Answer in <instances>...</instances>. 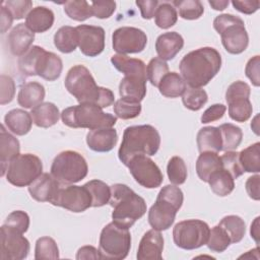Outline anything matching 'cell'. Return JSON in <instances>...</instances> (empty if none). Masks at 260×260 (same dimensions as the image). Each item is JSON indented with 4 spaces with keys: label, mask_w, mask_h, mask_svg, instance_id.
<instances>
[{
    "label": "cell",
    "mask_w": 260,
    "mask_h": 260,
    "mask_svg": "<svg viewBox=\"0 0 260 260\" xmlns=\"http://www.w3.org/2000/svg\"><path fill=\"white\" fill-rule=\"evenodd\" d=\"M43 164L32 153H22L13 157L7 166L6 179L16 187L29 186L43 173Z\"/></svg>",
    "instance_id": "8fae6325"
},
{
    "label": "cell",
    "mask_w": 260,
    "mask_h": 260,
    "mask_svg": "<svg viewBox=\"0 0 260 260\" xmlns=\"http://www.w3.org/2000/svg\"><path fill=\"white\" fill-rule=\"evenodd\" d=\"M111 62L113 66L125 76H134L147 80L146 65L142 60L116 54L111 57Z\"/></svg>",
    "instance_id": "cb8c5ba5"
},
{
    "label": "cell",
    "mask_w": 260,
    "mask_h": 260,
    "mask_svg": "<svg viewBox=\"0 0 260 260\" xmlns=\"http://www.w3.org/2000/svg\"><path fill=\"white\" fill-rule=\"evenodd\" d=\"M183 201L184 195L179 187L175 185L162 187L148 211V222L151 228L159 232L171 228Z\"/></svg>",
    "instance_id": "8992f818"
},
{
    "label": "cell",
    "mask_w": 260,
    "mask_h": 260,
    "mask_svg": "<svg viewBox=\"0 0 260 260\" xmlns=\"http://www.w3.org/2000/svg\"><path fill=\"white\" fill-rule=\"evenodd\" d=\"M134 180L147 189L157 188L164 181V176L158 166L147 155H137L127 165Z\"/></svg>",
    "instance_id": "4fadbf2b"
},
{
    "label": "cell",
    "mask_w": 260,
    "mask_h": 260,
    "mask_svg": "<svg viewBox=\"0 0 260 260\" xmlns=\"http://www.w3.org/2000/svg\"><path fill=\"white\" fill-rule=\"evenodd\" d=\"M118 141L117 131L112 128L90 130L86 135L87 146L96 152H108L112 150Z\"/></svg>",
    "instance_id": "44dd1931"
},
{
    "label": "cell",
    "mask_w": 260,
    "mask_h": 260,
    "mask_svg": "<svg viewBox=\"0 0 260 260\" xmlns=\"http://www.w3.org/2000/svg\"><path fill=\"white\" fill-rule=\"evenodd\" d=\"M109 204L113 208V221L126 229H130L145 214L147 209L146 202L141 196L127 185L120 183L111 186Z\"/></svg>",
    "instance_id": "3957f363"
},
{
    "label": "cell",
    "mask_w": 260,
    "mask_h": 260,
    "mask_svg": "<svg viewBox=\"0 0 260 260\" xmlns=\"http://www.w3.org/2000/svg\"><path fill=\"white\" fill-rule=\"evenodd\" d=\"M35 40V32H32L25 23L16 24L8 35L7 41L10 52L14 56H22L25 54Z\"/></svg>",
    "instance_id": "ffe728a7"
},
{
    "label": "cell",
    "mask_w": 260,
    "mask_h": 260,
    "mask_svg": "<svg viewBox=\"0 0 260 260\" xmlns=\"http://www.w3.org/2000/svg\"><path fill=\"white\" fill-rule=\"evenodd\" d=\"M229 104V116L236 122H246L252 115L253 107L249 99H237Z\"/></svg>",
    "instance_id": "ee69618b"
},
{
    "label": "cell",
    "mask_w": 260,
    "mask_h": 260,
    "mask_svg": "<svg viewBox=\"0 0 260 260\" xmlns=\"http://www.w3.org/2000/svg\"><path fill=\"white\" fill-rule=\"evenodd\" d=\"M177 20L178 13L172 3L164 2L158 4L154 14V21L158 27L164 29L170 28L171 26L176 24Z\"/></svg>",
    "instance_id": "60d3db41"
},
{
    "label": "cell",
    "mask_w": 260,
    "mask_h": 260,
    "mask_svg": "<svg viewBox=\"0 0 260 260\" xmlns=\"http://www.w3.org/2000/svg\"><path fill=\"white\" fill-rule=\"evenodd\" d=\"M209 225L200 219H186L178 222L173 229V240L177 247L194 250L206 245L209 237Z\"/></svg>",
    "instance_id": "7c38bea8"
},
{
    "label": "cell",
    "mask_w": 260,
    "mask_h": 260,
    "mask_svg": "<svg viewBox=\"0 0 260 260\" xmlns=\"http://www.w3.org/2000/svg\"><path fill=\"white\" fill-rule=\"evenodd\" d=\"M160 145V135L151 125L129 126L124 130L119 147V159L127 166L137 155H154Z\"/></svg>",
    "instance_id": "277c9868"
},
{
    "label": "cell",
    "mask_w": 260,
    "mask_h": 260,
    "mask_svg": "<svg viewBox=\"0 0 260 260\" xmlns=\"http://www.w3.org/2000/svg\"><path fill=\"white\" fill-rule=\"evenodd\" d=\"M218 129L220 131L222 141L221 150H234L241 144L243 138V131L240 127L232 123H224L221 124Z\"/></svg>",
    "instance_id": "74e56055"
},
{
    "label": "cell",
    "mask_w": 260,
    "mask_h": 260,
    "mask_svg": "<svg viewBox=\"0 0 260 260\" xmlns=\"http://www.w3.org/2000/svg\"><path fill=\"white\" fill-rule=\"evenodd\" d=\"M119 93L121 99L140 103L146 94V79L125 76L120 81Z\"/></svg>",
    "instance_id": "484cf974"
},
{
    "label": "cell",
    "mask_w": 260,
    "mask_h": 260,
    "mask_svg": "<svg viewBox=\"0 0 260 260\" xmlns=\"http://www.w3.org/2000/svg\"><path fill=\"white\" fill-rule=\"evenodd\" d=\"M0 259L21 260L27 257L29 242L22 233L3 223L0 229Z\"/></svg>",
    "instance_id": "5bb4252c"
},
{
    "label": "cell",
    "mask_w": 260,
    "mask_h": 260,
    "mask_svg": "<svg viewBox=\"0 0 260 260\" xmlns=\"http://www.w3.org/2000/svg\"><path fill=\"white\" fill-rule=\"evenodd\" d=\"M169 72V66L166 61L155 57L152 58L146 66V76L150 83L154 86H158L162 77Z\"/></svg>",
    "instance_id": "c3c4849f"
},
{
    "label": "cell",
    "mask_w": 260,
    "mask_h": 260,
    "mask_svg": "<svg viewBox=\"0 0 260 260\" xmlns=\"http://www.w3.org/2000/svg\"><path fill=\"white\" fill-rule=\"evenodd\" d=\"M130 248L131 235L129 229L122 228L114 221L104 226L100 236L101 259H124L127 257Z\"/></svg>",
    "instance_id": "30bf717a"
},
{
    "label": "cell",
    "mask_w": 260,
    "mask_h": 260,
    "mask_svg": "<svg viewBox=\"0 0 260 260\" xmlns=\"http://www.w3.org/2000/svg\"><path fill=\"white\" fill-rule=\"evenodd\" d=\"M54 12L46 6H37L32 8L25 17V25L32 32H45L49 30L54 23Z\"/></svg>",
    "instance_id": "603a6c76"
},
{
    "label": "cell",
    "mask_w": 260,
    "mask_h": 260,
    "mask_svg": "<svg viewBox=\"0 0 260 260\" xmlns=\"http://www.w3.org/2000/svg\"><path fill=\"white\" fill-rule=\"evenodd\" d=\"M164 237L154 229L147 231L140 240L137 259L138 260H160L162 258Z\"/></svg>",
    "instance_id": "ac0fdd59"
},
{
    "label": "cell",
    "mask_w": 260,
    "mask_h": 260,
    "mask_svg": "<svg viewBox=\"0 0 260 260\" xmlns=\"http://www.w3.org/2000/svg\"><path fill=\"white\" fill-rule=\"evenodd\" d=\"M76 259L77 260H82V259H94V260H96V259H101L100 250H98L93 246H83L77 251Z\"/></svg>",
    "instance_id": "6125c7cd"
},
{
    "label": "cell",
    "mask_w": 260,
    "mask_h": 260,
    "mask_svg": "<svg viewBox=\"0 0 260 260\" xmlns=\"http://www.w3.org/2000/svg\"><path fill=\"white\" fill-rule=\"evenodd\" d=\"M225 111H226V107L222 104L211 105L201 115V118H200L201 123L202 124H207V123L219 120V119L222 118Z\"/></svg>",
    "instance_id": "9f6ffc18"
},
{
    "label": "cell",
    "mask_w": 260,
    "mask_h": 260,
    "mask_svg": "<svg viewBox=\"0 0 260 260\" xmlns=\"http://www.w3.org/2000/svg\"><path fill=\"white\" fill-rule=\"evenodd\" d=\"M231 239L225 231L218 224L213 226L209 232V237L207 240V247L212 252L221 253L228 249L231 245Z\"/></svg>",
    "instance_id": "bcb514c9"
},
{
    "label": "cell",
    "mask_w": 260,
    "mask_h": 260,
    "mask_svg": "<svg viewBox=\"0 0 260 260\" xmlns=\"http://www.w3.org/2000/svg\"><path fill=\"white\" fill-rule=\"evenodd\" d=\"M146 44V34L142 29L133 26L119 27L112 36L113 49L121 55L140 53L145 49Z\"/></svg>",
    "instance_id": "9a60e30c"
},
{
    "label": "cell",
    "mask_w": 260,
    "mask_h": 260,
    "mask_svg": "<svg viewBox=\"0 0 260 260\" xmlns=\"http://www.w3.org/2000/svg\"><path fill=\"white\" fill-rule=\"evenodd\" d=\"M20 145L17 138L6 131L5 126L1 125L0 130V159H1V176L5 175L8 162L19 154Z\"/></svg>",
    "instance_id": "4316f807"
},
{
    "label": "cell",
    "mask_w": 260,
    "mask_h": 260,
    "mask_svg": "<svg viewBox=\"0 0 260 260\" xmlns=\"http://www.w3.org/2000/svg\"><path fill=\"white\" fill-rule=\"evenodd\" d=\"M259 184H260V176L254 175L252 177H249L246 181L245 187L247 194L249 197L253 200H259L260 194H259Z\"/></svg>",
    "instance_id": "94428289"
},
{
    "label": "cell",
    "mask_w": 260,
    "mask_h": 260,
    "mask_svg": "<svg viewBox=\"0 0 260 260\" xmlns=\"http://www.w3.org/2000/svg\"><path fill=\"white\" fill-rule=\"evenodd\" d=\"M196 141L200 152H218L222 148L221 135L218 127L207 126L201 128L197 133Z\"/></svg>",
    "instance_id": "f546056e"
},
{
    "label": "cell",
    "mask_w": 260,
    "mask_h": 260,
    "mask_svg": "<svg viewBox=\"0 0 260 260\" xmlns=\"http://www.w3.org/2000/svg\"><path fill=\"white\" fill-rule=\"evenodd\" d=\"M59 249L54 239L51 237H41L36 242L35 259H58Z\"/></svg>",
    "instance_id": "7bdbcfd3"
},
{
    "label": "cell",
    "mask_w": 260,
    "mask_h": 260,
    "mask_svg": "<svg viewBox=\"0 0 260 260\" xmlns=\"http://www.w3.org/2000/svg\"><path fill=\"white\" fill-rule=\"evenodd\" d=\"M0 104H9L15 94V82L12 77L2 74L0 76Z\"/></svg>",
    "instance_id": "db71d44e"
},
{
    "label": "cell",
    "mask_w": 260,
    "mask_h": 260,
    "mask_svg": "<svg viewBox=\"0 0 260 260\" xmlns=\"http://www.w3.org/2000/svg\"><path fill=\"white\" fill-rule=\"evenodd\" d=\"M12 14L14 19L26 17L31 10L32 2L29 0H6L2 3Z\"/></svg>",
    "instance_id": "f907efd6"
},
{
    "label": "cell",
    "mask_w": 260,
    "mask_h": 260,
    "mask_svg": "<svg viewBox=\"0 0 260 260\" xmlns=\"http://www.w3.org/2000/svg\"><path fill=\"white\" fill-rule=\"evenodd\" d=\"M239 160L244 172L259 173L260 172V143L256 142L249 145L239 152Z\"/></svg>",
    "instance_id": "e575fe53"
},
{
    "label": "cell",
    "mask_w": 260,
    "mask_h": 260,
    "mask_svg": "<svg viewBox=\"0 0 260 260\" xmlns=\"http://www.w3.org/2000/svg\"><path fill=\"white\" fill-rule=\"evenodd\" d=\"M30 116L32 122L41 128H49L55 125L59 118L60 113L57 106L53 103H42L31 109Z\"/></svg>",
    "instance_id": "f1b7e54d"
},
{
    "label": "cell",
    "mask_w": 260,
    "mask_h": 260,
    "mask_svg": "<svg viewBox=\"0 0 260 260\" xmlns=\"http://www.w3.org/2000/svg\"><path fill=\"white\" fill-rule=\"evenodd\" d=\"M221 56L211 47H203L186 54L179 69L182 78L190 87H202L206 85L220 70Z\"/></svg>",
    "instance_id": "6da1fadb"
},
{
    "label": "cell",
    "mask_w": 260,
    "mask_h": 260,
    "mask_svg": "<svg viewBox=\"0 0 260 260\" xmlns=\"http://www.w3.org/2000/svg\"><path fill=\"white\" fill-rule=\"evenodd\" d=\"M172 4L178 9L179 15L183 19L195 20L201 17L204 12V7L199 0H176Z\"/></svg>",
    "instance_id": "ab89813d"
},
{
    "label": "cell",
    "mask_w": 260,
    "mask_h": 260,
    "mask_svg": "<svg viewBox=\"0 0 260 260\" xmlns=\"http://www.w3.org/2000/svg\"><path fill=\"white\" fill-rule=\"evenodd\" d=\"M80 52L87 57H95L105 49V29L102 26L80 24L75 27Z\"/></svg>",
    "instance_id": "e0dca14e"
},
{
    "label": "cell",
    "mask_w": 260,
    "mask_h": 260,
    "mask_svg": "<svg viewBox=\"0 0 260 260\" xmlns=\"http://www.w3.org/2000/svg\"><path fill=\"white\" fill-rule=\"evenodd\" d=\"M87 172L88 166L85 158L74 150L60 152L51 166L52 176L62 185H71L83 180Z\"/></svg>",
    "instance_id": "9c48e42d"
},
{
    "label": "cell",
    "mask_w": 260,
    "mask_h": 260,
    "mask_svg": "<svg viewBox=\"0 0 260 260\" xmlns=\"http://www.w3.org/2000/svg\"><path fill=\"white\" fill-rule=\"evenodd\" d=\"M234 180L232 175L221 168L210 176L207 183H209L210 189L215 195L224 197L233 192L235 188Z\"/></svg>",
    "instance_id": "836d02e7"
},
{
    "label": "cell",
    "mask_w": 260,
    "mask_h": 260,
    "mask_svg": "<svg viewBox=\"0 0 260 260\" xmlns=\"http://www.w3.org/2000/svg\"><path fill=\"white\" fill-rule=\"evenodd\" d=\"M184 39L177 31H168L157 37L155 42V51L158 58L164 61L172 60L182 50Z\"/></svg>",
    "instance_id": "7402d4cb"
},
{
    "label": "cell",
    "mask_w": 260,
    "mask_h": 260,
    "mask_svg": "<svg viewBox=\"0 0 260 260\" xmlns=\"http://www.w3.org/2000/svg\"><path fill=\"white\" fill-rule=\"evenodd\" d=\"M207 100V92L201 87H186L182 94L183 105L191 111H199L206 104Z\"/></svg>",
    "instance_id": "b9f144b4"
},
{
    "label": "cell",
    "mask_w": 260,
    "mask_h": 260,
    "mask_svg": "<svg viewBox=\"0 0 260 260\" xmlns=\"http://www.w3.org/2000/svg\"><path fill=\"white\" fill-rule=\"evenodd\" d=\"M64 11L67 16L76 21H84L92 16L90 2L84 0H73L64 3Z\"/></svg>",
    "instance_id": "f35d334b"
},
{
    "label": "cell",
    "mask_w": 260,
    "mask_h": 260,
    "mask_svg": "<svg viewBox=\"0 0 260 260\" xmlns=\"http://www.w3.org/2000/svg\"><path fill=\"white\" fill-rule=\"evenodd\" d=\"M141 112L140 103L131 102L125 99H120L114 104L115 115L123 120H129L139 116Z\"/></svg>",
    "instance_id": "7dc6e473"
},
{
    "label": "cell",
    "mask_w": 260,
    "mask_h": 260,
    "mask_svg": "<svg viewBox=\"0 0 260 260\" xmlns=\"http://www.w3.org/2000/svg\"><path fill=\"white\" fill-rule=\"evenodd\" d=\"M18 68L26 76L38 75L48 81H54L60 77L63 63L55 53L48 52L40 46H31L19 57Z\"/></svg>",
    "instance_id": "5b68a950"
},
{
    "label": "cell",
    "mask_w": 260,
    "mask_h": 260,
    "mask_svg": "<svg viewBox=\"0 0 260 260\" xmlns=\"http://www.w3.org/2000/svg\"><path fill=\"white\" fill-rule=\"evenodd\" d=\"M167 174L169 180L174 185H182L185 183L188 172L184 159L180 156H173L168 162Z\"/></svg>",
    "instance_id": "f6af8a7d"
},
{
    "label": "cell",
    "mask_w": 260,
    "mask_h": 260,
    "mask_svg": "<svg viewBox=\"0 0 260 260\" xmlns=\"http://www.w3.org/2000/svg\"><path fill=\"white\" fill-rule=\"evenodd\" d=\"M45 87L37 81L23 83L17 94V103L25 109H32L43 103L45 99Z\"/></svg>",
    "instance_id": "d4e9b609"
},
{
    "label": "cell",
    "mask_w": 260,
    "mask_h": 260,
    "mask_svg": "<svg viewBox=\"0 0 260 260\" xmlns=\"http://www.w3.org/2000/svg\"><path fill=\"white\" fill-rule=\"evenodd\" d=\"M259 66H260V58L258 55L252 57L246 64L245 73L246 76L251 80L253 85L259 86L260 79H259Z\"/></svg>",
    "instance_id": "6f0895ef"
},
{
    "label": "cell",
    "mask_w": 260,
    "mask_h": 260,
    "mask_svg": "<svg viewBox=\"0 0 260 260\" xmlns=\"http://www.w3.org/2000/svg\"><path fill=\"white\" fill-rule=\"evenodd\" d=\"M60 185L52 174L43 173L28 186V192L31 198L39 202H50L60 189Z\"/></svg>",
    "instance_id": "d6986e66"
},
{
    "label": "cell",
    "mask_w": 260,
    "mask_h": 260,
    "mask_svg": "<svg viewBox=\"0 0 260 260\" xmlns=\"http://www.w3.org/2000/svg\"><path fill=\"white\" fill-rule=\"evenodd\" d=\"M65 87L79 104H92L107 108L114 104V92L95 83L90 71L83 65H75L69 69L65 77Z\"/></svg>",
    "instance_id": "7a4b0ae2"
},
{
    "label": "cell",
    "mask_w": 260,
    "mask_h": 260,
    "mask_svg": "<svg viewBox=\"0 0 260 260\" xmlns=\"http://www.w3.org/2000/svg\"><path fill=\"white\" fill-rule=\"evenodd\" d=\"M251 237L255 240V242L259 243V217H256L253 223L251 224Z\"/></svg>",
    "instance_id": "03108f58"
},
{
    "label": "cell",
    "mask_w": 260,
    "mask_h": 260,
    "mask_svg": "<svg viewBox=\"0 0 260 260\" xmlns=\"http://www.w3.org/2000/svg\"><path fill=\"white\" fill-rule=\"evenodd\" d=\"M209 5L214 9V10H219L222 11L223 9L226 8V6L229 5V1L228 0H209L208 1Z\"/></svg>",
    "instance_id": "e7e4bbea"
},
{
    "label": "cell",
    "mask_w": 260,
    "mask_h": 260,
    "mask_svg": "<svg viewBox=\"0 0 260 260\" xmlns=\"http://www.w3.org/2000/svg\"><path fill=\"white\" fill-rule=\"evenodd\" d=\"M214 29L220 35L221 43L226 52L238 55L249 45V36L244 20L234 14H220L213 20Z\"/></svg>",
    "instance_id": "ba28073f"
},
{
    "label": "cell",
    "mask_w": 260,
    "mask_h": 260,
    "mask_svg": "<svg viewBox=\"0 0 260 260\" xmlns=\"http://www.w3.org/2000/svg\"><path fill=\"white\" fill-rule=\"evenodd\" d=\"M251 88L248 83L242 80H237L230 84L225 91V101L230 103L237 99H249Z\"/></svg>",
    "instance_id": "f5cc1de1"
},
{
    "label": "cell",
    "mask_w": 260,
    "mask_h": 260,
    "mask_svg": "<svg viewBox=\"0 0 260 260\" xmlns=\"http://www.w3.org/2000/svg\"><path fill=\"white\" fill-rule=\"evenodd\" d=\"M220 158L222 162V169L228 171L234 179H237L244 174V170L242 169L239 160V152L229 150L224 152Z\"/></svg>",
    "instance_id": "681fc988"
},
{
    "label": "cell",
    "mask_w": 260,
    "mask_h": 260,
    "mask_svg": "<svg viewBox=\"0 0 260 260\" xmlns=\"http://www.w3.org/2000/svg\"><path fill=\"white\" fill-rule=\"evenodd\" d=\"M159 92L166 96L175 99L181 96L186 89V82L177 72H168L158 84Z\"/></svg>",
    "instance_id": "1f68e13d"
},
{
    "label": "cell",
    "mask_w": 260,
    "mask_h": 260,
    "mask_svg": "<svg viewBox=\"0 0 260 260\" xmlns=\"http://www.w3.org/2000/svg\"><path fill=\"white\" fill-rule=\"evenodd\" d=\"M90 5L92 9V15L100 19L109 18L116 10V2L111 0L91 1Z\"/></svg>",
    "instance_id": "11a10c76"
},
{
    "label": "cell",
    "mask_w": 260,
    "mask_h": 260,
    "mask_svg": "<svg viewBox=\"0 0 260 260\" xmlns=\"http://www.w3.org/2000/svg\"><path fill=\"white\" fill-rule=\"evenodd\" d=\"M232 4L235 9L244 14H252L256 12L260 6V2L258 0H233Z\"/></svg>",
    "instance_id": "91938a15"
},
{
    "label": "cell",
    "mask_w": 260,
    "mask_h": 260,
    "mask_svg": "<svg viewBox=\"0 0 260 260\" xmlns=\"http://www.w3.org/2000/svg\"><path fill=\"white\" fill-rule=\"evenodd\" d=\"M55 206L63 207L69 211L78 213L91 207V196L83 186L68 185L58 190L55 197L50 201Z\"/></svg>",
    "instance_id": "2e32d148"
},
{
    "label": "cell",
    "mask_w": 260,
    "mask_h": 260,
    "mask_svg": "<svg viewBox=\"0 0 260 260\" xmlns=\"http://www.w3.org/2000/svg\"><path fill=\"white\" fill-rule=\"evenodd\" d=\"M91 196V207H101L109 203L111 187L101 180H91L84 184Z\"/></svg>",
    "instance_id": "d590c367"
},
{
    "label": "cell",
    "mask_w": 260,
    "mask_h": 260,
    "mask_svg": "<svg viewBox=\"0 0 260 260\" xmlns=\"http://www.w3.org/2000/svg\"><path fill=\"white\" fill-rule=\"evenodd\" d=\"M54 45L64 54L73 52L78 46V35L76 28L69 25L61 26L54 35Z\"/></svg>",
    "instance_id": "d6a6232c"
},
{
    "label": "cell",
    "mask_w": 260,
    "mask_h": 260,
    "mask_svg": "<svg viewBox=\"0 0 260 260\" xmlns=\"http://www.w3.org/2000/svg\"><path fill=\"white\" fill-rule=\"evenodd\" d=\"M135 3L139 7L141 16L144 19H151L159 4L157 0H137Z\"/></svg>",
    "instance_id": "680465c9"
},
{
    "label": "cell",
    "mask_w": 260,
    "mask_h": 260,
    "mask_svg": "<svg viewBox=\"0 0 260 260\" xmlns=\"http://www.w3.org/2000/svg\"><path fill=\"white\" fill-rule=\"evenodd\" d=\"M13 16L11 14V12L4 6L1 5V34L6 32V30H8V28H10L12 21H13Z\"/></svg>",
    "instance_id": "be15d7a7"
},
{
    "label": "cell",
    "mask_w": 260,
    "mask_h": 260,
    "mask_svg": "<svg viewBox=\"0 0 260 260\" xmlns=\"http://www.w3.org/2000/svg\"><path fill=\"white\" fill-rule=\"evenodd\" d=\"M222 168L220 156L217 152L205 151L200 152L196 161V173L203 182H208L210 176Z\"/></svg>",
    "instance_id": "4dcf8cb0"
},
{
    "label": "cell",
    "mask_w": 260,
    "mask_h": 260,
    "mask_svg": "<svg viewBox=\"0 0 260 260\" xmlns=\"http://www.w3.org/2000/svg\"><path fill=\"white\" fill-rule=\"evenodd\" d=\"M231 239V243H239L245 236L246 224L242 217L238 215H226L218 223Z\"/></svg>",
    "instance_id": "8d00e7d4"
},
{
    "label": "cell",
    "mask_w": 260,
    "mask_h": 260,
    "mask_svg": "<svg viewBox=\"0 0 260 260\" xmlns=\"http://www.w3.org/2000/svg\"><path fill=\"white\" fill-rule=\"evenodd\" d=\"M4 224L24 234L29 226V216L22 210H15L8 214Z\"/></svg>",
    "instance_id": "816d5d0a"
},
{
    "label": "cell",
    "mask_w": 260,
    "mask_h": 260,
    "mask_svg": "<svg viewBox=\"0 0 260 260\" xmlns=\"http://www.w3.org/2000/svg\"><path fill=\"white\" fill-rule=\"evenodd\" d=\"M4 124L13 134L22 136L31 129L32 119L30 113L21 109H13L5 115Z\"/></svg>",
    "instance_id": "83f0119b"
},
{
    "label": "cell",
    "mask_w": 260,
    "mask_h": 260,
    "mask_svg": "<svg viewBox=\"0 0 260 260\" xmlns=\"http://www.w3.org/2000/svg\"><path fill=\"white\" fill-rule=\"evenodd\" d=\"M64 125L70 128H87L89 130L112 128L117 117L105 113L103 108L92 104H79L64 109L61 113Z\"/></svg>",
    "instance_id": "52a82bcc"
}]
</instances>
